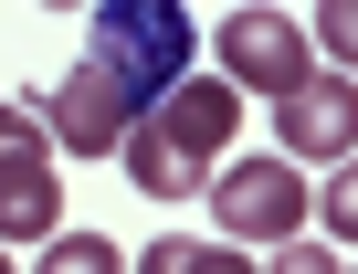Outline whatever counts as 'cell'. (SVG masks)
Here are the masks:
<instances>
[{"label": "cell", "mask_w": 358, "mask_h": 274, "mask_svg": "<svg viewBox=\"0 0 358 274\" xmlns=\"http://www.w3.org/2000/svg\"><path fill=\"white\" fill-rule=\"evenodd\" d=\"M190 74V11L179 0H95L85 22V64L43 95V127L64 159H116L137 116Z\"/></svg>", "instance_id": "1"}, {"label": "cell", "mask_w": 358, "mask_h": 274, "mask_svg": "<svg viewBox=\"0 0 358 274\" xmlns=\"http://www.w3.org/2000/svg\"><path fill=\"white\" fill-rule=\"evenodd\" d=\"M232 127H243V95L222 85V74H179L148 116H137V137H127V180L148 190V201H201L211 190V159L232 148Z\"/></svg>", "instance_id": "2"}, {"label": "cell", "mask_w": 358, "mask_h": 274, "mask_svg": "<svg viewBox=\"0 0 358 274\" xmlns=\"http://www.w3.org/2000/svg\"><path fill=\"white\" fill-rule=\"evenodd\" d=\"M64 232V148L43 106H0V243H53Z\"/></svg>", "instance_id": "3"}, {"label": "cell", "mask_w": 358, "mask_h": 274, "mask_svg": "<svg viewBox=\"0 0 358 274\" xmlns=\"http://www.w3.org/2000/svg\"><path fill=\"white\" fill-rule=\"evenodd\" d=\"M306 169L295 159H232V169H211V222H222V243L243 253V243H295L306 232Z\"/></svg>", "instance_id": "4"}, {"label": "cell", "mask_w": 358, "mask_h": 274, "mask_svg": "<svg viewBox=\"0 0 358 274\" xmlns=\"http://www.w3.org/2000/svg\"><path fill=\"white\" fill-rule=\"evenodd\" d=\"M211 43H222V85H232V95L253 85V95L285 106V95L316 74V64H306V22H285V11H222Z\"/></svg>", "instance_id": "5"}, {"label": "cell", "mask_w": 358, "mask_h": 274, "mask_svg": "<svg viewBox=\"0 0 358 274\" xmlns=\"http://www.w3.org/2000/svg\"><path fill=\"white\" fill-rule=\"evenodd\" d=\"M274 137H285L295 169H306V159L348 169V159H358V85H348V74H306V85L274 106Z\"/></svg>", "instance_id": "6"}, {"label": "cell", "mask_w": 358, "mask_h": 274, "mask_svg": "<svg viewBox=\"0 0 358 274\" xmlns=\"http://www.w3.org/2000/svg\"><path fill=\"white\" fill-rule=\"evenodd\" d=\"M137 274H264L253 253H232V243H148L137 253Z\"/></svg>", "instance_id": "7"}, {"label": "cell", "mask_w": 358, "mask_h": 274, "mask_svg": "<svg viewBox=\"0 0 358 274\" xmlns=\"http://www.w3.org/2000/svg\"><path fill=\"white\" fill-rule=\"evenodd\" d=\"M32 274H127V253H116V243H106V232H53V243H43V264H32Z\"/></svg>", "instance_id": "8"}, {"label": "cell", "mask_w": 358, "mask_h": 274, "mask_svg": "<svg viewBox=\"0 0 358 274\" xmlns=\"http://www.w3.org/2000/svg\"><path fill=\"white\" fill-rule=\"evenodd\" d=\"M316 43L348 64V85H358V0H327V11H316Z\"/></svg>", "instance_id": "9"}, {"label": "cell", "mask_w": 358, "mask_h": 274, "mask_svg": "<svg viewBox=\"0 0 358 274\" xmlns=\"http://www.w3.org/2000/svg\"><path fill=\"white\" fill-rule=\"evenodd\" d=\"M316 211H327V232H337V243H358V159L327 180V201H316Z\"/></svg>", "instance_id": "10"}, {"label": "cell", "mask_w": 358, "mask_h": 274, "mask_svg": "<svg viewBox=\"0 0 358 274\" xmlns=\"http://www.w3.org/2000/svg\"><path fill=\"white\" fill-rule=\"evenodd\" d=\"M274 274H337V253H327V243H285V253H274Z\"/></svg>", "instance_id": "11"}, {"label": "cell", "mask_w": 358, "mask_h": 274, "mask_svg": "<svg viewBox=\"0 0 358 274\" xmlns=\"http://www.w3.org/2000/svg\"><path fill=\"white\" fill-rule=\"evenodd\" d=\"M0 274H11V253H0Z\"/></svg>", "instance_id": "12"}]
</instances>
